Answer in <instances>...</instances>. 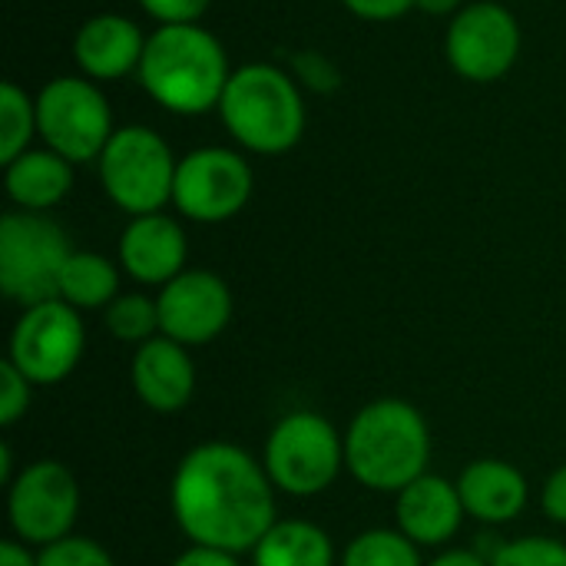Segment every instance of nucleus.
<instances>
[{
  "mask_svg": "<svg viewBox=\"0 0 566 566\" xmlns=\"http://www.w3.org/2000/svg\"><path fill=\"white\" fill-rule=\"evenodd\" d=\"M216 113L229 139L255 156H282L295 149L308 126L298 80L275 63L235 66Z\"/></svg>",
  "mask_w": 566,
  "mask_h": 566,
  "instance_id": "nucleus-4",
  "label": "nucleus"
},
{
  "mask_svg": "<svg viewBox=\"0 0 566 566\" xmlns=\"http://www.w3.org/2000/svg\"><path fill=\"white\" fill-rule=\"evenodd\" d=\"M86 328L73 305L50 298L40 305L23 308L10 332L7 361H13L30 385H60L70 378L83 358Z\"/></svg>",
  "mask_w": 566,
  "mask_h": 566,
  "instance_id": "nucleus-12",
  "label": "nucleus"
},
{
  "mask_svg": "<svg viewBox=\"0 0 566 566\" xmlns=\"http://www.w3.org/2000/svg\"><path fill=\"white\" fill-rule=\"evenodd\" d=\"M424 566H491V560L474 554V551H444V554H438L431 564Z\"/></svg>",
  "mask_w": 566,
  "mask_h": 566,
  "instance_id": "nucleus-34",
  "label": "nucleus"
},
{
  "mask_svg": "<svg viewBox=\"0 0 566 566\" xmlns=\"http://www.w3.org/2000/svg\"><path fill=\"white\" fill-rule=\"evenodd\" d=\"M149 33L126 13H93L73 33V60L83 76L96 83H116L139 70Z\"/></svg>",
  "mask_w": 566,
  "mask_h": 566,
  "instance_id": "nucleus-15",
  "label": "nucleus"
},
{
  "mask_svg": "<svg viewBox=\"0 0 566 566\" xmlns=\"http://www.w3.org/2000/svg\"><path fill=\"white\" fill-rule=\"evenodd\" d=\"M119 265L99 252L73 249L56 285V298L73 305L76 312H96L106 308L119 295Z\"/></svg>",
  "mask_w": 566,
  "mask_h": 566,
  "instance_id": "nucleus-21",
  "label": "nucleus"
},
{
  "mask_svg": "<svg viewBox=\"0 0 566 566\" xmlns=\"http://www.w3.org/2000/svg\"><path fill=\"white\" fill-rule=\"evenodd\" d=\"M176 166L179 159L172 156L169 143L143 123L116 126L113 139L96 159L106 199L129 219L163 212L172 202Z\"/></svg>",
  "mask_w": 566,
  "mask_h": 566,
  "instance_id": "nucleus-5",
  "label": "nucleus"
},
{
  "mask_svg": "<svg viewBox=\"0 0 566 566\" xmlns=\"http://www.w3.org/2000/svg\"><path fill=\"white\" fill-rule=\"evenodd\" d=\"M232 70L222 40L209 27L169 23L149 33L136 76L159 109L172 116H202L219 109Z\"/></svg>",
  "mask_w": 566,
  "mask_h": 566,
  "instance_id": "nucleus-2",
  "label": "nucleus"
},
{
  "mask_svg": "<svg viewBox=\"0 0 566 566\" xmlns=\"http://www.w3.org/2000/svg\"><path fill=\"white\" fill-rule=\"evenodd\" d=\"M40 139L36 133V96L7 80L0 86V163H13Z\"/></svg>",
  "mask_w": 566,
  "mask_h": 566,
  "instance_id": "nucleus-22",
  "label": "nucleus"
},
{
  "mask_svg": "<svg viewBox=\"0 0 566 566\" xmlns=\"http://www.w3.org/2000/svg\"><path fill=\"white\" fill-rule=\"evenodd\" d=\"M541 507H544V514H547L554 524H564L566 527V464L564 468H557V471L544 481V488H541Z\"/></svg>",
  "mask_w": 566,
  "mask_h": 566,
  "instance_id": "nucleus-31",
  "label": "nucleus"
},
{
  "mask_svg": "<svg viewBox=\"0 0 566 566\" xmlns=\"http://www.w3.org/2000/svg\"><path fill=\"white\" fill-rule=\"evenodd\" d=\"M395 497L398 531L418 547H444L468 517L464 501L458 494V481H448L441 474H421Z\"/></svg>",
  "mask_w": 566,
  "mask_h": 566,
  "instance_id": "nucleus-17",
  "label": "nucleus"
},
{
  "mask_svg": "<svg viewBox=\"0 0 566 566\" xmlns=\"http://www.w3.org/2000/svg\"><path fill=\"white\" fill-rule=\"evenodd\" d=\"M458 494L464 501L468 517L491 527L517 521L531 501L527 478L501 458H481L468 464L458 478Z\"/></svg>",
  "mask_w": 566,
  "mask_h": 566,
  "instance_id": "nucleus-18",
  "label": "nucleus"
},
{
  "mask_svg": "<svg viewBox=\"0 0 566 566\" xmlns=\"http://www.w3.org/2000/svg\"><path fill=\"white\" fill-rule=\"evenodd\" d=\"M289 73L298 80V86H308L315 93H335L342 86V73L335 66V60H328L318 50H302L292 56Z\"/></svg>",
  "mask_w": 566,
  "mask_h": 566,
  "instance_id": "nucleus-27",
  "label": "nucleus"
},
{
  "mask_svg": "<svg viewBox=\"0 0 566 566\" xmlns=\"http://www.w3.org/2000/svg\"><path fill=\"white\" fill-rule=\"evenodd\" d=\"M172 566H239V554L219 551V547H202V544H189Z\"/></svg>",
  "mask_w": 566,
  "mask_h": 566,
  "instance_id": "nucleus-32",
  "label": "nucleus"
},
{
  "mask_svg": "<svg viewBox=\"0 0 566 566\" xmlns=\"http://www.w3.org/2000/svg\"><path fill=\"white\" fill-rule=\"evenodd\" d=\"M40 143L63 159L96 163L113 139V109L106 93L90 76H53L36 93Z\"/></svg>",
  "mask_w": 566,
  "mask_h": 566,
  "instance_id": "nucleus-8",
  "label": "nucleus"
},
{
  "mask_svg": "<svg viewBox=\"0 0 566 566\" xmlns=\"http://www.w3.org/2000/svg\"><path fill=\"white\" fill-rule=\"evenodd\" d=\"M491 566H566V544L554 537H521L501 544Z\"/></svg>",
  "mask_w": 566,
  "mask_h": 566,
  "instance_id": "nucleus-25",
  "label": "nucleus"
},
{
  "mask_svg": "<svg viewBox=\"0 0 566 566\" xmlns=\"http://www.w3.org/2000/svg\"><path fill=\"white\" fill-rule=\"evenodd\" d=\"M464 7V0H415V10L428 17H454Z\"/></svg>",
  "mask_w": 566,
  "mask_h": 566,
  "instance_id": "nucleus-35",
  "label": "nucleus"
},
{
  "mask_svg": "<svg viewBox=\"0 0 566 566\" xmlns=\"http://www.w3.org/2000/svg\"><path fill=\"white\" fill-rule=\"evenodd\" d=\"M143 7L146 17L156 20V27H169V23H199L206 17V10L212 7V0H136Z\"/></svg>",
  "mask_w": 566,
  "mask_h": 566,
  "instance_id": "nucleus-29",
  "label": "nucleus"
},
{
  "mask_svg": "<svg viewBox=\"0 0 566 566\" xmlns=\"http://www.w3.org/2000/svg\"><path fill=\"white\" fill-rule=\"evenodd\" d=\"M0 566H36V554H30V547L23 541H3Z\"/></svg>",
  "mask_w": 566,
  "mask_h": 566,
  "instance_id": "nucleus-33",
  "label": "nucleus"
},
{
  "mask_svg": "<svg viewBox=\"0 0 566 566\" xmlns=\"http://www.w3.org/2000/svg\"><path fill=\"white\" fill-rule=\"evenodd\" d=\"M36 566H116L113 557L90 537H66L36 554Z\"/></svg>",
  "mask_w": 566,
  "mask_h": 566,
  "instance_id": "nucleus-26",
  "label": "nucleus"
},
{
  "mask_svg": "<svg viewBox=\"0 0 566 566\" xmlns=\"http://www.w3.org/2000/svg\"><path fill=\"white\" fill-rule=\"evenodd\" d=\"M80 514V484L60 461L27 464L7 488V521L27 547H50L73 537Z\"/></svg>",
  "mask_w": 566,
  "mask_h": 566,
  "instance_id": "nucleus-11",
  "label": "nucleus"
},
{
  "mask_svg": "<svg viewBox=\"0 0 566 566\" xmlns=\"http://www.w3.org/2000/svg\"><path fill=\"white\" fill-rule=\"evenodd\" d=\"M262 464L275 491L318 497L345 471V434L318 411H292L269 431Z\"/></svg>",
  "mask_w": 566,
  "mask_h": 566,
  "instance_id": "nucleus-6",
  "label": "nucleus"
},
{
  "mask_svg": "<svg viewBox=\"0 0 566 566\" xmlns=\"http://www.w3.org/2000/svg\"><path fill=\"white\" fill-rule=\"evenodd\" d=\"M431 461V431L424 415L405 398L368 401L345 431L348 474L378 494H401Z\"/></svg>",
  "mask_w": 566,
  "mask_h": 566,
  "instance_id": "nucleus-3",
  "label": "nucleus"
},
{
  "mask_svg": "<svg viewBox=\"0 0 566 566\" xmlns=\"http://www.w3.org/2000/svg\"><path fill=\"white\" fill-rule=\"evenodd\" d=\"M103 322H106V332L126 345H146L156 335H163L159 332V305H156V298H149L143 292H119L103 308Z\"/></svg>",
  "mask_w": 566,
  "mask_h": 566,
  "instance_id": "nucleus-24",
  "label": "nucleus"
},
{
  "mask_svg": "<svg viewBox=\"0 0 566 566\" xmlns=\"http://www.w3.org/2000/svg\"><path fill=\"white\" fill-rule=\"evenodd\" d=\"M186 255H189V239L179 219L166 212H149V216H133L126 229L119 232L116 259L119 269L139 282V285H169L176 275L186 272Z\"/></svg>",
  "mask_w": 566,
  "mask_h": 566,
  "instance_id": "nucleus-14",
  "label": "nucleus"
},
{
  "mask_svg": "<svg viewBox=\"0 0 566 566\" xmlns=\"http://www.w3.org/2000/svg\"><path fill=\"white\" fill-rule=\"evenodd\" d=\"M70 252L63 226L46 212H7L0 219V292L23 308L56 298Z\"/></svg>",
  "mask_w": 566,
  "mask_h": 566,
  "instance_id": "nucleus-7",
  "label": "nucleus"
},
{
  "mask_svg": "<svg viewBox=\"0 0 566 566\" xmlns=\"http://www.w3.org/2000/svg\"><path fill=\"white\" fill-rule=\"evenodd\" d=\"M252 566H335V544L312 521H275L255 544Z\"/></svg>",
  "mask_w": 566,
  "mask_h": 566,
  "instance_id": "nucleus-20",
  "label": "nucleus"
},
{
  "mask_svg": "<svg viewBox=\"0 0 566 566\" xmlns=\"http://www.w3.org/2000/svg\"><path fill=\"white\" fill-rule=\"evenodd\" d=\"M342 7L368 23H391L398 17H405L408 10H415V0H342Z\"/></svg>",
  "mask_w": 566,
  "mask_h": 566,
  "instance_id": "nucleus-30",
  "label": "nucleus"
},
{
  "mask_svg": "<svg viewBox=\"0 0 566 566\" xmlns=\"http://www.w3.org/2000/svg\"><path fill=\"white\" fill-rule=\"evenodd\" d=\"M342 566H424V560L421 547L398 527H375L348 541Z\"/></svg>",
  "mask_w": 566,
  "mask_h": 566,
  "instance_id": "nucleus-23",
  "label": "nucleus"
},
{
  "mask_svg": "<svg viewBox=\"0 0 566 566\" xmlns=\"http://www.w3.org/2000/svg\"><path fill=\"white\" fill-rule=\"evenodd\" d=\"M159 332L186 348L216 342L232 322V289L209 269H186L156 295Z\"/></svg>",
  "mask_w": 566,
  "mask_h": 566,
  "instance_id": "nucleus-13",
  "label": "nucleus"
},
{
  "mask_svg": "<svg viewBox=\"0 0 566 566\" xmlns=\"http://www.w3.org/2000/svg\"><path fill=\"white\" fill-rule=\"evenodd\" d=\"M3 189L23 212H50L73 189V163L46 146H30L3 166Z\"/></svg>",
  "mask_w": 566,
  "mask_h": 566,
  "instance_id": "nucleus-19",
  "label": "nucleus"
},
{
  "mask_svg": "<svg viewBox=\"0 0 566 566\" xmlns=\"http://www.w3.org/2000/svg\"><path fill=\"white\" fill-rule=\"evenodd\" d=\"M255 189V176L242 149L232 146H199L186 153L176 166L172 206L182 219L199 226H216L235 219Z\"/></svg>",
  "mask_w": 566,
  "mask_h": 566,
  "instance_id": "nucleus-10",
  "label": "nucleus"
},
{
  "mask_svg": "<svg viewBox=\"0 0 566 566\" xmlns=\"http://www.w3.org/2000/svg\"><path fill=\"white\" fill-rule=\"evenodd\" d=\"M30 391H33L30 378L13 361L3 358L0 365V424L3 428H13L30 411Z\"/></svg>",
  "mask_w": 566,
  "mask_h": 566,
  "instance_id": "nucleus-28",
  "label": "nucleus"
},
{
  "mask_svg": "<svg viewBox=\"0 0 566 566\" xmlns=\"http://www.w3.org/2000/svg\"><path fill=\"white\" fill-rule=\"evenodd\" d=\"M524 46L521 23L514 10L501 0H474L464 3L444 33V60L448 66L478 86L504 80Z\"/></svg>",
  "mask_w": 566,
  "mask_h": 566,
  "instance_id": "nucleus-9",
  "label": "nucleus"
},
{
  "mask_svg": "<svg viewBox=\"0 0 566 566\" xmlns=\"http://www.w3.org/2000/svg\"><path fill=\"white\" fill-rule=\"evenodd\" d=\"M169 507L186 541L229 554H252L279 521L265 464L229 441H206L182 454Z\"/></svg>",
  "mask_w": 566,
  "mask_h": 566,
  "instance_id": "nucleus-1",
  "label": "nucleus"
},
{
  "mask_svg": "<svg viewBox=\"0 0 566 566\" xmlns=\"http://www.w3.org/2000/svg\"><path fill=\"white\" fill-rule=\"evenodd\" d=\"M129 381L136 398L156 415L182 411L196 395V365L189 348L156 335L153 342L139 345L129 365Z\"/></svg>",
  "mask_w": 566,
  "mask_h": 566,
  "instance_id": "nucleus-16",
  "label": "nucleus"
}]
</instances>
